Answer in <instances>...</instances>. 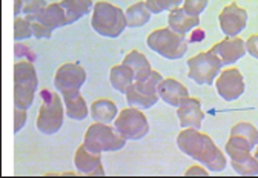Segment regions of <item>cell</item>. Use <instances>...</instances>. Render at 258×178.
I'll return each instance as SVG.
<instances>
[{
	"instance_id": "cell-1",
	"label": "cell",
	"mask_w": 258,
	"mask_h": 178,
	"mask_svg": "<svg viewBox=\"0 0 258 178\" xmlns=\"http://www.w3.org/2000/svg\"><path fill=\"white\" fill-rule=\"evenodd\" d=\"M177 144L183 154L200 161L211 172H223L226 169L228 161L224 154L218 149L209 135L200 132L199 129L184 128L177 137Z\"/></svg>"
},
{
	"instance_id": "cell-2",
	"label": "cell",
	"mask_w": 258,
	"mask_h": 178,
	"mask_svg": "<svg viewBox=\"0 0 258 178\" xmlns=\"http://www.w3.org/2000/svg\"><path fill=\"white\" fill-rule=\"evenodd\" d=\"M91 25L97 34L108 39L120 37L127 28L126 14L123 10L108 2H97L94 5Z\"/></svg>"
},
{
	"instance_id": "cell-3",
	"label": "cell",
	"mask_w": 258,
	"mask_h": 178,
	"mask_svg": "<svg viewBox=\"0 0 258 178\" xmlns=\"http://www.w3.org/2000/svg\"><path fill=\"white\" fill-rule=\"evenodd\" d=\"M39 87L37 71L31 62L22 60L14 65V106L28 111Z\"/></svg>"
},
{
	"instance_id": "cell-4",
	"label": "cell",
	"mask_w": 258,
	"mask_h": 178,
	"mask_svg": "<svg viewBox=\"0 0 258 178\" xmlns=\"http://www.w3.org/2000/svg\"><path fill=\"white\" fill-rule=\"evenodd\" d=\"M127 140H124L115 128H111L106 123H92L83 138V144L92 154L102 152H115L124 147Z\"/></svg>"
},
{
	"instance_id": "cell-5",
	"label": "cell",
	"mask_w": 258,
	"mask_h": 178,
	"mask_svg": "<svg viewBox=\"0 0 258 178\" xmlns=\"http://www.w3.org/2000/svg\"><path fill=\"white\" fill-rule=\"evenodd\" d=\"M146 45L149 49L168 60H178L187 52V42L184 36L172 31L169 26L152 31L146 39Z\"/></svg>"
},
{
	"instance_id": "cell-6",
	"label": "cell",
	"mask_w": 258,
	"mask_h": 178,
	"mask_svg": "<svg viewBox=\"0 0 258 178\" xmlns=\"http://www.w3.org/2000/svg\"><path fill=\"white\" fill-rule=\"evenodd\" d=\"M226 154L231 158L232 169L238 175L244 176H255L258 175V160L252 155L255 147L240 135H231L224 146Z\"/></svg>"
},
{
	"instance_id": "cell-7",
	"label": "cell",
	"mask_w": 258,
	"mask_h": 178,
	"mask_svg": "<svg viewBox=\"0 0 258 178\" xmlns=\"http://www.w3.org/2000/svg\"><path fill=\"white\" fill-rule=\"evenodd\" d=\"M163 77L160 72L152 71V74L143 81H134L126 91V102L129 106L149 109L158 102V84L161 83Z\"/></svg>"
},
{
	"instance_id": "cell-8",
	"label": "cell",
	"mask_w": 258,
	"mask_h": 178,
	"mask_svg": "<svg viewBox=\"0 0 258 178\" xmlns=\"http://www.w3.org/2000/svg\"><path fill=\"white\" fill-rule=\"evenodd\" d=\"M114 128L124 140H142L149 132V123L146 115L137 108L131 106L118 112Z\"/></svg>"
},
{
	"instance_id": "cell-9",
	"label": "cell",
	"mask_w": 258,
	"mask_h": 178,
	"mask_svg": "<svg viewBox=\"0 0 258 178\" xmlns=\"http://www.w3.org/2000/svg\"><path fill=\"white\" fill-rule=\"evenodd\" d=\"M67 114L64 108L61 106V99L58 94L51 93L40 106L36 126L37 129L45 135H54L61 129L63 125V117Z\"/></svg>"
},
{
	"instance_id": "cell-10",
	"label": "cell",
	"mask_w": 258,
	"mask_h": 178,
	"mask_svg": "<svg viewBox=\"0 0 258 178\" xmlns=\"http://www.w3.org/2000/svg\"><path fill=\"white\" fill-rule=\"evenodd\" d=\"M221 60L214 52H200L187 60L189 78L197 84L211 86L221 71Z\"/></svg>"
},
{
	"instance_id": "cell-11",
	"label": "cell",
	"mask_w": 258,
	"mask_h": 178,
	"mask_svg": "<svg viewBox=\"0 0 258 178\" xmlns=\"http://www.w3.org/2000/svg\"><path fill=\"white\" fill-rule=\"evenodd\" d=\"M85 81H86V71L79 63L61 65L54 77V86L61 94V97L80 93Z\"/></svg>"
},
{
	"instance_id": "cell-12",
	"label": "cell",
	"mask_w": 258,
	"mask_h": 178,
	"mask_svg": "<svg viewBox=\"0 0 258 178\" xmlns=\"http://www.w3.org/2000/svg\"><path fill=\"white\" fill-rule=\"evenodd\" d=\"M215 86H217L218 96L226 102L238 100L244 94V89H246L243 74L237 68H231V69L223 71L218 75Z\"/></svg>"
},
{
	"instance_id": "cell-13",
	"label": "cell",
	"mask_w": 258,
	"mask_h": 178,
	"mask_svg": "<svg viewBox=\"0 0 258 178\" xmlns=\"http://www.w3.org/2000/svg\"><path fill=\"white\" fill-rule=\"evenodd\" d=\"M220 28L226 37H237L247 25V13L237 4L224 7L218 16Z\"/></svg>"
},
{
	"instance_id": "cell-14",
	"label": "cell",
	"mask_w": 258,
	"mask_h": 178,
	"mask_svg": "<svg viewBox=\"0 0 258 178\" xmlns=\"http://www.w3.org/2000/svg\"><path fill=\"white\" fill-rule=\"evenodd\" d=\"M223 65H232L243 58L247 52L246 49V42L238 37H226L221 42L215 43L211 49Z\"/></svg>"
},
{
	"instance_id": "cell-15",
	"label": "cell",
	"mask_w": 258,
	"mask_h": 178,
	"mask_svg": "<svg viewBox=\"0 0 258 178\" xmlns=\"http://www.w3.org/2000/svg\"><path fill=\"white\" fill-rule=\"evenodd\" d=\"M177 117L183 129L184 128L200 129L205 120V112L202 111V102L194 97H186L177 108Z\"/></svg>"
},
{
	"instance_id": "cell-16",
	"label": "cell",
	"mask_w": 258,
	"mask_h": 178,
	"mask_svg": "<svg viewBox=\"0 0 258 178\" xmlns=\"http://www.w3.org/2000/svg\"><path fill=\"white\" fill-rule=\"evenodd\" d=\"M74 164L77 170L83 175H92V176H103L105 167L102 164V154H92L86 149V146L82 144L74 157Z\"/></svg>"
},
{
	"instance_id": "cell-17",
	"label": "cell",
	"mask_w": 258,
	"mask_h": 178,
	"mask_svg": "<svg viewBox=\"0 0 258 178\" xmlns=\"http://www.w3.org/2000/svg\"><path fill=\"white\" fill-rule=\"evenodd\" d=\"M26 19L29 22H39V23L45 25L46 28L51 29V31L68 25L67 23V13H64V10L61 8L60 4H49L40 13L26 16Z\"/></svg>"
},
{
	"instance_id": "cell-18",
	"label": "cell",
	"mask_w": 258,
	"mask_h": 178,
	"mask_svg": "<svg viewBox=\"0 0 258 178\" xmlns=\"http://www.w3.org/2000/svg\"><path fill=\"white\" fill-rule=\"evenodd\" d=\"M158 97L165 103L174 108H178L180 103L186 97H189V91L184 84H181L175 78H163L158 84Z\"/></svg>"
},
{
	"instance_id": "cell-19",
	"label": "cell",
	"mask_w": 258,
	"mask_h": 178,
	"mask_svg": "<svg viewBox=\"0 0 258 178\" xmlns=\"http://www.w3.org/2000/svg\"><path fill=\"white\" fill-rule=\"evenodd\" d=\"M168 23H169V28L172 29V31L184 36L189 31H192L196 26L200 25V19L189 16L183 8H175V10L169 11Z\"/></svg>"
},
{
	"instance_id": "cell-20",
	"label": "cell",
	"mask_w": 258,
	"mask_h": 178,
	"mask_svg": "<svg viewBox=\"0 0 258 178\" xmlns=\"http://www.w3.org/2000/svg\"><path fill=\"white\" fill-rule=\"evenodd\" d=\"M123 63L131 66L133 71H134V78L136 81H143L146 80L151 74H152V68H151V63L146 58L145 54H142L140 51L134 49L129 52L124 58H123Z\"/></svg>"
},
{
	"instance_id": "cell-21",
	"label": "cell",
	"mask_w": 258,
	"mask_h": 178,
	"mask_svg": "<svg viewBox=\"0 0 258 178\" xmlns=\"http://www.w3.org/2000/svg\"><path fill=\"white\" fill-rule=\"evenodd\" d=\"M118 115L117 105L108 99H99L91 105V117L97 123H111Z\"/></svg>"
},
{
	"instance_id": "cell-22",
	"label": "cell",
	"mask_w": 258,
	"mask_h": 178,
	"mask_svg": "<svg viewBox=\"0 0 258 178\" xmlns=\"http://www.w3.org/2000/svg\"><path fill=\"white\" fill-rule=\"evenodd\" d=\"M109 81H111V84H112V87L115 89V91H118L121 94H126L127 87L136 81L133 68L124 65V63L112 66L111 72H109Z\"/></svg>"
},
{
	"instance_id": "cell-23",
	"label": "cell",
	"mask_w": 258,
	"mask_h": 178,
	"mask_svg": "<svg viewBox=\"0 0 258 178\" xmlns=\"http://www.w3.org/2000/svg\"><path fill=\"white\" fill-rule=\"evenodd\" d=\"M63 103H64V111H67V115L71 118V120L82 122L88 117V114L91 111V109H88V105H86V102H85V99L82 97L80 93L63 96Z\"/></svg>"
},
{
	"instance_id": "cell-24",
	"label": "cell",
	"mask_w": 258,
	"mask_h": 178,
	"mask_svg": "<svg viewBox=\"0 0 258 178\" xmlns=\"http://www.w3.org/2000/svg\"><path fill=\"white\" fill-rule=\"evenodd\" d=\"M60 5L67 13V23L71 25L91 11L92 0H61Z\"/></svg>"
},
{
	"instance_id": "cell-25",
	"label": "cell",
	"mask_w": 258,
	"mask_h": 178,
	"mask_svg": "<svg viewBox=\"0 0 258 178\" xmlns=\"http://www.w3.org/2000/svg\"><path fill=\"white\" fill-rule=\"evenodd\" d=\"M126 22L127 28H142L151 20V11L146 7V2H137L129 7L126 11Z\"/></svg>"
},
{
	"instance_id": "cell-26",
	"label": "cell",
	"mask_w": 258,
	"mask_h": 178,
	"mask_svg": "<svg viewBox=\"0 0 258 178\" xmlns=\"http://www.w3.org/2000/svg\"><path fill=\"white\" fill-rule=\"evenodd\" d=\"M231 135H240L243 138H246L253 147L258 144V129L247 123V122H241V123H237L232 129H231Z\"/></svg>"
},
{
	"instance_id": "cell-27",
	"label": "cell",
	"mask_w": 258,
	"mask_h": 178,
	"mask_svg": "<svg viewBox=\"0 0 258 178\" xmlns=\"http://www.w3.org/2000/svg\"><path fill=\"white\" fill-rule=\"evenodd\" d=\"M145 2L152 14H160L163 11H172L178 8L184 0H145Z\"/></svg>"
},
{
	"instance_id": "cell-28",
	"label": "cell",
	"mask_w": 258,
	"mask_h": 178,
	"mask_svg": "<svg viewBox=\"0 0 258 178\" xmlns=\"http://www.w3.org/2000/svg\"><path fill=\"white\" fill-rule=\"evenodd\" d=\"M32 26H31V22L25 17V19H20V17H16V22H14V39L19 42V40H26L29 37H32Z\"/></svg>"
},
{
	"instance_id": "cell-29",
	"label": "cell",
	"mask_w": 258,
	"mask_h": 178,
	"mask_svg": "<svg viewBox=\"0 0 258 178\" xmlns=\"http://www.w3.org/2000/svg\"><path fill=\"white\" fill-rule=\"evenodd\" d=\"M208 2L209 0H184L183 10L192 17H199L206 10Z\"/></svg>"
},
{
	"instance_id": "cell-30",
	"label": "cell",
	"mask_w": 258,
	"mask_h": 178,
	"mask_svg": "<svg viewBox=\"0 0 258 178\" xmlns=\"http://www.w3.org/2000/svg\"><path fill=\"white\" fill-rule=\"evenodd\" d=\"M23 2V14L31 16V14H36L40 13L43 8H46V0H22Z\"/></svg>"
},
{
	"instance_id": "cell-31",
	"label": "cell",
	"mask_w": 258,
	"mask_h": 178,
	"mask_svg": "<svg viewBox=\"0 0 258 178\" xmlns=\"http://www.w3.org/2000/svg\"><path fill=\"white\" fill-rule=\"evenodd\" d=\"M26 120H28V114H26V111L16 108V109H14V132H16V134H19V132L25 128Z\"/></svg>"
},
{
	"instance_id": "cell-32",
	"label": "cell",
	"mask_w": 258,
	"mask_h": 178,
	"mask_svg": "<svg viewBox=\"0 0 258 178\" xmlns=\"http://www.w3.org/2000/svg\"><path fill=\"white\" fill-rule=\"evenodd\" d=\"M31 26H32V34L37 39H49L52 31L49 28H46L45 25L39 23V22H31Z\"/></svg>"
},
{
	"instance_id": "cell-33",
	"label": "cell",
	"mask_w": 258,
	"mask_h": 178,
	"mask_svg": "<svg viewBox=\"0 0 258 178\" xmlns=\"http://www.w3.org/2000/svg\"><path fill=\"white\" fill-rule=\"evenodd\" d=\"M246 49H247V52H249L253 58H258V34L250 36V37L246 40Z\"/></svg>"
},
{
	"instance_id": "cell-34",
	"label": "cell",
	"mask_w": 258,
	"mask_h": 178,
	"mask_svg": "<svg viewBox=\"0 0 258 178\" xmlns=\"http://www.w3.org/2000/svg\"><path fill=\"white\" fill-rule=\"evenodd\" d=\"M186 175L189 176V175H208V172L203 169V167H190L187 172H186Z\"/></svg>"
},
{
	"instance_id": "cell-35",
	"label": "cell",
	"mask_w": 258,
	"mask_h": 178,
	"mask_svg": "<svg viewBox=\"0 0 258 178\" xmlns=\"http://www.w3.org/2000/svg\"><path fill=\"white\" fill-rule=\"evenodd\" d=\"M23 11V2L22 0H14V16L19 17V14H22Z\"/></svg>"
},
{
	"instance_id": "cell-36",
	"label": "cell",
	"mask_w": 258,
	"mask_h": 178,
	"mask_svg": "<svg viewBox=\"0 0 258 178\" xmlns=\"http://www.w3.org/2000/svg\"><path fill=\"white\" fill-rule=\"evenodd\" d=\"M253 155H255V158L258 160V144L255 146V154H253Z\"/></svg>"
}]
</instances>
